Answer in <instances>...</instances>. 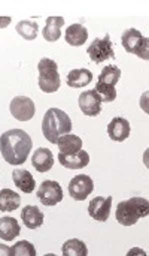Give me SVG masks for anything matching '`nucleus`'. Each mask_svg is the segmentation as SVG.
Listing matches in <instances>:
<instances>
[{"label":"nucleus","instance_id":"7ed1b4c3","mask_svg":"<svg viewBox=\"0 0 149 256\" xmlns=\"http://www.w3.org/2000/svg\"><path fill=\"white\" fill-rule=\"evenodd\" d=\"M149 202L145 198H130L127 201H123L117 207V220L120 225L132 226L136 225L139 219L148 218Z\"/></svg>","mask_w":149,"mask_h":256},{"label":"nucleus","instance_id":"6ab92c4d","mask_svg":"<svg viewBox=\"0 0 149 256\" xmlns=\"http://www.w3.org/2000/svg\"><path fill=\"white\" fill-rule=\"evenodd\" d=\"M21 232V228L16 222V219L4 216L0 218V238H3L4 242H12L13 238H16Z\"/></svg>","mask_w":149,"mask_h":256},{"label":"nucleus","instance_id":"cd10ccee","mask_svg":"<svg viewBox=\"0 0 149 256\" xmlns=\"http://www.w3.org/2000/svg\"><path fill=\"white\" fill-rule=\"evenodd\" d=\"M12 18L10 16H0V28H4L10 24Z\"/></svg>","mask_w":149,"mask_h":256},{"label":"nucleus","instance_id":"a211bd4d","mask_svg":"<svg viewBox=\"0 0 149 256\" xmlns=\"http://www.w3.org/2000/svg\"><path fill=\"white\" fill-rule=\"evenodd\" d=\"M21 219L28 230H37L43 225V213L36 206H25L21 212Z\"/></svg>","mask_w":149,"mask_h":256},{"label":"nucleus","instance_id":"f03ea898","mask_svg":"<svg viewBox=\"0 0 149 256\" xmlns=\"http://www.w3.org/2000/svg\"><path fill=\"white\" fill-rule=\"evenodd\" d=\"M70 130H72V120L63 110L49 108L45 112L42 122V132L49 142L57 144L58 138L61 135L70 134Z\"/></svg>","mask_w":149,"mask_h":256},{"label":"nucleus","instance_id":"412c9836","mask_svg":"<svg viewBox=\"0 0 149 256\" xmlns=\"http://www.w3.org/2000/svg\"><path fill=\"white\" fill-rule=\"evenodd\" d=\"M21 206V196L10 190V189H1L0 190V212L7 213L13 212Z\"/></svg>","mask_w":149,"mask_h":256},{"label":"nucleus","instance_id":"ddd939ff","mask_svg":"<svg viewBox=\"0 0 149 256\" xmlns=\"http://www.w3.org/2000/svg\"><path fill=\"white\" fill-rule=\"evenodd\" d=\"M60 164L67 170H82L90 164V156L85 150L76 153H58Z\"/></svg>","mask_w":149,"mask_h":256},{"label":"nucleus","instance_id":"9b49d317","mask_svg":"<svg viewBox=\"0 0 149 256\" xmlns=\"http://www.w3.org/2000/svg\"><path fill=\"white\" fill-rule=\"evenodd\" d=\"M112 208V196L103 198V196H96L93 201L88 204V214L99 222H106L109 219Z\"/></svg>","mask_w":149,"mask_h":256},{"label":"nucleus","instance_id":"4be33fe9","mask_svg":"<svg viewBox=\"0 0 149 256\" xmlns=\"http://www.w3.org/2000/svg\"><path fill=\"white\" fill-rule=\"evenodd\" d=\"M58 150L60 153H76L79 150H82V140L78 135H61L57 141Z\"/></svg>","mask_w":149,"mask_h":256},{"label":"nucleus","instance_id":"4468645a","mask_svg":"<svg viewBox=\"0 0 149 256\" xmlns=\"http://www.w3.org/2000/svg\"><path fill=\"white\" fill-rule=\"evenodd\" d=\"M31 165L37 172H48L54 165V154L51 150L40 147L31 156Z\"/></svg>","mask_w":149,"mask_h":256},{"label":"nucleus","instance_id":"1a4fd4ad","mask_svg":"<svg viewBox=\"0 0 149 256\" xmlns=\"http://www.w3.org/2000/svg\"><path fill=\"white\" fill-rule=\"evenodd\" d=\"M94 189V182L90 176H75L69 183V194L75 201H84Z\"/></svg>","mask_w":149,"mask_h":256},{"label":"nucleus","instance_id":"bb28decb","mask_svg":"<svg viewBox=\"0 0 149 256\" xmlns=\"http://www.w3.org/2000/svg\"><path fill=\"white\" fill-rule=\"evenodd\" d=\"M10 256H36V248L30 242H18L10 248Z\"/></svg>","mask_w":149,"mask_h":256},{"label":"nucleus","instance_id":"9d476101","mask_svg":"<svg viewBox=\"0 0 149 256\" xmlns=\"http://www.w3.org/2000/svg\"><path fill=\"white\" fill-rule=\"evenodd\" d=\"M78 104H79L81 111L88 117H96V116H99L102 112V100L99 99L94 88L81 93V96L78 99Z\"/></svg>","mask_w":149,"mask_h":256},{"label":"nucleus","instance_id":"39448f33","mask_svg":"<svg viewBox=\"0 0 149 256\" xmlns=\"http://www.w3.org/2000/svg\"><path fill=\"white\" fill-rule=\"evenodd\" d=\"M121 44L129 54H136L138 57L148 60L149 40L138 28H127L121 36Z\"/></svg>","mask_w":149,"mask_h":256},{"label":"nucleus","instance_id":"f257e3e1","mask_svg":"<svg viewBox=\"0 0 149 256\" xmlns=\"http://www.w3.org/2000/svg\"><path fill=\"white\" fill-rule=\"evenodd\" d=\"M33 147L30 135L22 129H10L0 136V153L9 165H22Z\"/></svg>","mask_w":149,"mask_h":256},{"label":"nucleus","instance_id":"dca6fc26","mask_svg":"<svg viewBox=\"0 0 149 256\" xmlns=\"http://www.w3.org/2000/svg\"><path fill=\"white\" fill-rule=\"evenodd\" d=\"M64 39L69 45L72 46H81L87 42L88 39V30L87 27H84L82 24L76 22L67 27V30L64 32Z\"/></svg>","mask_w":149,"mask_h":256},{"label":"nucleus","instance_id":"0eeeda50","mask_svg":"<svg viewBox=\"0 0 149 256\" xmlns=\"http://www.w3.org/2000/svg\"><path fill=\"white\" fill-rule=\"evenodd\" d=\"M9 111L12 117H15L19 122H28L36 114V105L34 102L27 96H16L9 104Z\"/></svg>","mask_w":149,"mask_h":256},{"label":"nucleus","instance_id":"2eb2a0df","mask_svg":"<svg viewBox=\"0 0 149 256\" xmlns=\"http://www.w3.org/2000/svg\"><path fill=\"white\" fill-rule=\"evenodd\" d=\"M12 180H13L15 186H16L21 192H24V194H31V192L36 189L34 177H33L27 170H22V168L13 170V172H12Z\"/></svg>","mask_w":149,"mask_h":256},{"label":"nucleus","instance_id":"393cba45","mask_svg":"<svg viewBox=\"0 0 149 256\" xmlns=\"http://www.w3.org/2000/svg\"><path fill=\"white\" fill-rule=\"evenodd\" d=\"M120 78H121V69L117 64L106 66L99 75V81H102L105 84H109V86H115L120 81Z\"/></svg>","mask_w":149,"mask_h":256},{"label":"nucleus","instance_id":"c756f323","mask_svg":"<svg viewBox=\"0 0 149 256\" xmlns=\"http://www.w3.org/2000/svg\"><path fill=\"white\" fill-rule=\"evenodd\" d=\"M132 254H141V255H145V252H144V250H139L138 248H136L135 250H130V252H129V255H132Z\"/></svg>","mask_w":149,"mask_h":256},{"label":"nucleus","instance_id":"a878e982","mask_svg":"<svg viewBox=\"0 0 149 256\" xmlns=\"http://www.w3.org/2000/svg\"><path fill=\"white\" fill-rule=\"evenodd\" d=\"M96 93L99 96V99L102 102H114L117 99V90H115V86H109V84H105L102 81H99L96 84Z\"/></svg>","mask_w":149,"mask_h":256},{"label":"nucleus","instance_id":"20e7f679","mask_svg":"<svg viewBox=\"0 0 149 256\" xmlns=\"http://www.w3.org/2000/svg\"><path fill=\"white\" fill-rule=\"evenodd\" d=\"M37 72H39V88L45 93H55L60 90V74H58V64L51 58H42L37 63Z\"/></svg>","mask_w":149,"mask_h":256},{"label":"nucleus","instance_id":"423d86ee","mask_svg":"<svg viewBox=\"0 0 149 256\" xmlns=\"http://www.w3.org/2000/svg\"><path fill=\"white\" fill-rule=\"evenodd\" d=\"M87 52L91 62L96 64L103 63L108 58H115V51L112 48V40L109 34H106L105 38H96L91 42V45L87 48Z\"/></svg>","mask_w":149,"mask_h":256},{"label":"nucleus","instance_id":"f3484780","mask_svg":"<svg viewBox=\"0 0 149 256\" xmlns=\"http://www.w3.org/2000/svg\"><path fill=\"white\" fill-rule=\"evenodd\" d=\"M64 18L63 16H48L46 18V26L42 30V36L48 42H55L61 36V27L64 26Z\"/></svg>","mask_w":149,"mask_h":256},{"label":"nucleus","instance_id":"aec40b11","mask_svg":"<svg viewBox=\"0 0 149 256\" xmlns=\"http://www.w3.org/2000/svg\"><path fill=\"white\" fill-rule=\"evenodd\" d=\"M93 81V74L88 69H73L67 74V86L72 88H81Z\"/></svg>","mask_w":149,"mask_h":256},{"label":"nucleus","instance_id":"b1692460","mask_svg":"<svg viewBox=\"0 0 149 256\" xmlns=\"http://www.w3.org/2000/svg\"><path fill=\"white\" fill-rule=\"evenodd\" d=\"M61 254L64 256H87L88 255V249H87V244L84 242H81L78 238H72L63 244Z\"/></svg>","mask_w":149,"mask_h":256},{"label":"nucleus","instance_id":"5701e85b","mask_svg":"<svg viewBox=\"0 0 149 256\" xmlns=\"http://www.w3.org/2000/svg\"><path fill=\"white\" fill-rule=\"evenodd\" d=\"M15 30L16 33L24 38L25 40H33L36 39L37 33H39V26L36 21H31V20H22L19 21L16 26H15Z\"/></svg>","mask_w":149,"mask_h":256},{"label":"nucleus","instance_id":"c85d7f7f","mask_svg":"<svg viewBox=\"0 0 149 256\" xmlns=\"http://www.w3.org/2000/svg\"><path fill=\"white\" fill-rule=\"evenodd\" d=\"M0 256H10V248L0 244Z\"/></svg>","mask_w":149,"mask_h":256},{"label":"nucleus","instance_id":"f8f14e48","mask_svg":"<svg viewBox=\"0 0 149 256\" xmlns=\"http://www.w3.org/2000/svg\"><path fill=\"white\" fill-rule=\"evenodd\" d=\"M130 132H132L130 122L126 120L124 117H115L108 124V135L112 141L123 142L130 136Z\"/></svg>","mask_w":149,"mask_h":256},{"label":"nucleus","instance_id":"6e6552de","mask_svg":"<svg viewBox=\"0 0 149 256\" xmlns=\"http://www.w3.org/2000/svg\"><path fill=\"white\" fill-rule=\"evenodd\" d=\"M37 198L39 201L46 207H54L60 201H63V189L58 182L46 180L43 182L37 189Z\"/></svg>","mask_w":149,"mask_h":256}]
</instances>
